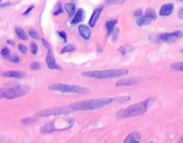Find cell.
<instances>
[{"label": "cell", "mask_w": 183, "mask_h": 143, "mask_svg": "<svg viewBox=\"0 0 183 143\" xmlns=\"http://www.w3.org/2000/svg\"><path fill=\"white\" fill-rule=\"evenodd\" d=\"M154 98H148L140 102L136 103L122 109L116 112V116L118 119H123L137 116L144 114L149 107L154 101Z\"/></svg>", "instance_id": "cell-1"}, {"label": "cell", "mask_w": 183, "mask_h": 143, "mask_svg": "<svg viewBox=\"0 0 183 143\" xmlns=\"http://www.w3.org/2000/svg\"><path fill=\"white\" fill-rule=\"evenodd\" d=\"M113 101L114 99L111 98L93 99L73 102L69 107L72 110L79 111L96 110L110 104Z\"/></svg>", "instance_id": "cell-2"}, {"label": "cell", "mask_w": 183, "mask_h": 143, "mask_svg": "<svg viewBox=\"0 0 183 143\" xmlns=\"http://www.w3.org/2000/svg\"><path fill=\"white\" fill-rule=\"evenodd\" d=\"M127 69H110L102 71H88L81 72V75L99 80H107L124 76L128 74Z\"/></svg>", "instance_id": "cell-3"}, {"label": "cell", "mask_w": 183, "mask_h": 143, "mask_svg": "<svg viewBox=\"0 0 183 143\" xmlns=\"http://www.w3.org/2000/svg\"><path fill=\"white\" fill-rule=\"evenodd\" d=\"M48 89L53 91H59L62 93H72L80 94H88L90 90L83 86L72 85V84L55 83L51 84L48 87Z\"/></svg>", "instance_id": "cell-4"}, {"label": "cell", "mask_w": 183, "mask_h": 143, "mask_svg": "<svg viewBox=\"0 0 183 143\" xmlns=\"http://www.w3.org/2000/svg\"><path fill=\"white\" fill-rule=\"evenodd\" d=\"M30 90V88L27 85H19L13 86L12 88L6 89L4 92V98L7 99L17 98L27 94Z\"/></svg>", "instance_id": "cell-5"}, {"label": "cell", "mask_w": 183, "mask_h": 143, "mask_svg": "<svg viewBox=\"0 0 183 143\" xmlns=\"http://www.w3.org/2000/svg\"><path fill=\"white\" fill-rule=\"evenodd\" d=\"M72 110L69 107H61L47 109L37 112L35 116L37 117H48L61 115H67L72 112Z\"/></svg>", "instance_id": "cell-6"}, {"label": "cell", "mask_w": 183, "mask_h": 143, "mask_svg": "<svg viewBox=\"0 0 183 143\" xmlns=\"http://www.w3.org/2000/svg\"><path fill=\"white\" fill-rule=\"evenodd\" d=\"M183 37L181 31H177L172 33H163L159 35V39L167 43H173Z\"/></svg>", "instance_id": "cell-7"}, {"label": "cell", "mask_w": 183, "mask_h": 143, "mask_svg": "<svg viewBox=\"0 0 183 143\" xmlns=\"http://www.w3.org/2000/svg\"><path fill=\"white\" fill-rule=\"evenodd\" d=\"M46 61L48 67L51 70H62V67L59 64L56 63L55 61V57L52 51H48L47 53Z\"/></svg>", "instance_id": "cell-8"}, {"label": "cell", "mask_w": 183, "mask_h": 143, "mask_svg": "<svg viewBox=\"0 0 183 143\" xmlns=\"http://www.w3.org/2000/svg\"><path fill=\"white\" fill-rule=\"evenodd\" d=\"M1 76L6 77L24 78L26 76L25 72L20 71H6L1 73Z\"/></svg>", "instance_id": "cell-9"}, {"label": "cell", "mask_w": 183, "mask_h": 143, "mask_svg": "<svg viewBox=\"0 0 183 143\" xmlns=\"http://www.w3.org/2000/svg\"><path fill=\"white\" fill-rule=\"evenodd\" d=\"M103 9H104V7L101 6L94 10L93 13L90 18V21H89V22H88L90 26L92 27H94L96 26V23L97 22L98 19H99L100 14L103 10Z\"/></svg>", "instance_id": "cell-10"}, {"label": "cell", "mask_w": 183, "mask_h": 143, "mask_svg": "<svg viewBox=\"0 0 183 143\" xmlns=\"http://www.w3.org/2000/svg\"><path fill=\"white\" fill-rule=\"evenodd\" d=\"M141 140L140 133L136 131L131 133L125 138L124 143H139Z\"/></svg>", "instance_id": "cell-11"}, {"label": "cell", "mask_w": 183, "mask_h": 143, "mask_svg": "<svg viewBox=\"0 0 183 143\" xmlns=\"http://www.w3.org/2000/svg\"><path fill=\"white\" fill-rule=\"evenodd\" d=\"M78 30L80 35L83 39L87 40L91 38L92 36L91 31L88 27L83 25H80L78 27Z\"/></svg>", "instance_id": "cell-12"}, {"label": "cell", "mask_w": 183, "mask_h": 143, "mask_svg": "<svg viewBox=\"0 0 183 143\" xmlns=\"http://www.w3.org/2000/svg\"><path fill=\"white\" fill-rule=\"evenodd\" d=\"M39 131L43 134H48L54 131H57V130L55 128L54 122H49L41 127Z\"/></svg>", "instance_id": "cell-13"}, {"label": "cell", "mask_w": 183, "mask_h": 143, "mask_svg": "<svg viewBox=\"0 0 183 143\" xmlns=\"http://www.w3.org/2000/svg\"><path fill=\"white\" fill-rule=\"evenodd\" d=\"M174 8L172 3L165 4L161 7L160 11V14L161 16H168L171 14Z\"/></svg>", "instance_id": "cell-14"}, {"label": "cell", "mask_w": 183, "mask_h": 143, "mask_svg": "<svg viewBox=\"0 0 183 143\" xmlns=\"http://www.w3.org/2000/svg\"><path fill=\"white\" fill-rule=\"evenodd\" d=\"M138 82L136 80L130 79V78H124L119 80L116 83L117 87H123V86H133L137 84Z\"/></svg>", "instance_id": "cell-15"}, {"label": "cell", "mask_w": 183, "mask_h": 143, "mask_svg": "<svg viewBox=\"0 0 183 143\" xmlns=\"http://www.w3.org/2000/svg\"><path fill=\"white\" fill-rule=\"evenodd\" d=\"M152 20H154V19L152 17L148 14H146L144 16L140 17L137 20L136 24L139 27H143L144 25L149 24Z\"/></svg>", "instance_id": "cell-16"}, {"label": "cell", "mask_w": 183, "mask_h": 143, "mask_svg": "<svg viewBox=\"0 0 183 143\" xmlns=\"http://www.w3.org/2000/svg\"><path fill=\"white\" fill-rule=\"evenodd\" d=\"M84 11L82 8H80L75 14L73 19L71 21V24L77 25L83 21Z\"/></svg>", "instance_id": "cell-17"}, {"label": "cell", "mask_w": 183, "mask_h": 143, "mask_svg": "<svg viewBox=\"0 0 183 143\" xmlns=\"http://www.w3.org/2000/svg\"><path fill=\"white\" fill-rule=\"evenodd\" d=\"M65 10L67 11V14H69V17H72L74 16V14H75V9H76V6L75 4H74L73 3H67L65 4Z\"/></svg>", "instance_id": "cell-18"}, {"label": "cell", "mask_w": 183, "mask_h": 143, "mask_svg": "<svg viewBox=\"0 0 183 143\" xmlns=\"http://www.w3.org/2000/svg\"><path fill=\"white\" fill-rule=\"evenodd\" d=\"M135 49V47H133V46L129 45H125L120 46L118 48V51L120 52V53L124 55L125 54L131 53L134 51Z\"/></svg>", "instance_id": "cell-19"}, {"label": "cell", "mask_w": 183, "mask_h": 143, "mask_svg": "<svg viewBox=\"0 0 183 143\" xmlns=\"http://www.w3.org/2000/svg\"><path fill=\"white\" fill-rule=\"evenodd\" d=\"M118 22L117 19H112L106 22V27L108 35H109L114 31V28Z\"/></svg>", "instance_id": "cell-20"}, {"label": "cell", "mask_w": 183, "mask_h": 143, "mask_svg": "<svg viewBox=\"0 0 183 143\" xmlns=\"http://www.w3.org/2000/svg\"><path fill=\"white\" fill-rule=\"evenodd\" d=\"M15 32L17 36L20 39L23 40H28V36L27 35L26 33H25V32L22 29H21L20 27H17L16 29H15Z\"/></svg>", "instance_id": "cell-21"}, {"label": "cell", "mask_w": 183, "mask_h": 143, "mask_svg": "<svg viewBox=\"0 0 183 143\" xmlns=\"http://www.w3.org/2000/svg\"><path fill=\"white\" fill-rule=\"evenodd\" d=\"M76 49V47L73 44H68L63 47V49L61 50V54H64L65 53H69L74 51Z\"/></svg>", "instance_id": "cell-22"}, {"label": "cell", "mask_w": 183, "mask_h": 143, "mask_svg": "<svg viewBox=\"0 0 183 143\" xmlns=\"http://www.w3.org/2000/svg\"><path fill=\"white\" fill-rule=\"evenodd\" d=\"M38 120V119L35 117H27L22 119L20 120V122L22 124L25 125H30L32 124L33 123L35 122Z\"/></svg>", "instance_id": "cell-23"}, {"label": "cell", "mask_w": 183, "mask_h": 143, "mask_svg": "<svg viewBox=\"0 0 183 143\" xmlns=\"http://www.w3.org/2000/svg\"><path fill=\"white\" fill-rule=\"evenodd\" d=\"M53 12V14H55V15L60 14L63 12L62 6V3L61 2H58L57 4H56Z\"/></svg>", "instance_id": "cell-24"}, {"label": "cell", "mask_w": 183, "mask_h": 143, "mask_svg": "<svg viewBox=\"0 0 183 143\" xmlns=\"http://www.w3.org/2000/svg\"><path fill=\"white\" fill-rule=\"evenodd\" d=\"M170 67H171L172 69L183 72V62H177L171 64L170 66Z\"/></svg>", "instance_id": "cell-25"}, {"label": "cell", "mask_w": 183, "mask_h": 143, "mask_svg": "<svg viewBox=\"0 0 183 143\" xmlns=\"http://www.w3.org/2000/svg\"><path fill=\"white\" fill-rule=\"evenodd\" d=\"M29 35H30V37H32L33 39L39 40L40 39V37L39 35V34L38 33L37 31H35L34 29H30L29 32Z\"/></svg>", "instance_id": "cell-26"}, {"label": "cell", "mask_w": 183, "mask_h": 143, "mask_svg": "<svg viewBox=\"0 0 183 143\" xmlns=\"http://www.w3.org/2000/svg\"><path fill=\"white\" fill-rule=\"evenodd\" d=\"M146 14H148L149 16L152 17L153 18L156 19L157 18V14L154 9L152 8H147L146 11Z\"/></svg>", "instance_id": "cell-27"}, {"label": "cell", "mask_w": 183, "mask_h": 143, "mask_svg": "<svg viewBox=\"0 0 183 143\" xmlns=\"http://www.w3.org/2000/svg\"><path fill=\"white\" fill-rule=\"evenodd\" d=\"M1 55L5 57V58H8L10 56V51L8 47H5L1 50Z\"/></svg>", "instance_id": "cell-28"}, {"label": "cell", "mask_w": 183, "mask_h": 143, "mask_svg": "<svg viewBox=\"0 0 183 143\" xmlns=\"http://www.w3.org/2000/svg\"><path fill=\"white\" fill-rule=\"evenodd\" d=\"M30 67L34 70H38L41 68V63L39 62H33L30 64Z\"/></svg>", "instance_id": "cell-29"}, {"label": "cell", "mask_w": 183, "mask_h": 143, "mask_svg": "<svg viewBox=\"0 0 183 143\" xmlns=\"http://www.w3.org/2000/svg\"><path fill=\"white\" fill-rule=\"evenodd\" d=\"M130 99L131 98L130 96H118V97H117V98H114V100H115L116 102H125V101H128L130 100Z\"/></svg>", "instance_id": "cell-30"}, {"label": "cell", "mask_w": 183, "mask_h": 143, "mask_svg": "<svg viewBox=\"0 0 183 143\" xmlns=\"http://www.w3.org/2000/svg\"><path fill=\"white\" fill-rule=\"evenodd\" d=\"M30 51L33 55H36L38 51V47L37 44L33 43L30 47Z\"/></svg>", "instance_id": "cell-31"}, {"label": "cell", "mask_w": 183, "mask_h": 143, "mask_svg": "<svg viewBox=\"0 0 183 143\" xmlns=\"http://www.w3.org/2000/svg\"><path fill=\"white\" fill-rule=\"evenodd\" d=\"M57 33H58V35L60 37V38L63 40L64 43H66L67 42V34H66L65 32L63 31H59Z\"/></svg>", "instance_id": "cell-32"}, {"label": "cell", "mask_w": 183, "mask_h": 143, "mask_svg": "<svg viewBox=\"0 0 183 143\" xmlns=\"http://www.w3.org/2000/svg\"><path fill=\"white\" fill-rule=\"evenodd\" d=\"M18 48L21 53L22 54H26L27 52V48L26 46L22 45V43H19L18 45Z\"/></svg>", "instance_id": "cell-33"}, {"label": "cell", "mask_w": 183, "mask_h": 143, "mask_svg": "<svg viewBox=\"0 0 183 143\" xmlns=\"http://www.w3.org/2000/svg\"><path fill=\"white\" fill-rule=\"evenodd\" d=\"M42 43L43 45L45 46L48 51H51V45L48 43V41H46L45 39H42Z\"/></svg>", "instance_id": "cell-34"}, {"label": "cell", "mask_w": 183, "mask_h": 143, "mask_svg": "<svg viewBox=\"0 0 183 143\" xmlns=\"http://www.w3.org/2000/svg\"><path fill=\"white\" fill-rule=\"evenodd\" d=\"M10 60L12 62L17 63H19V62H20V58L19 57L18 55H16L12 56V57L10 58Z\"/></svg>", "instance_id": "cell-35"}, {"label": "cell", "mask_w": 183, "mask_h": 143, "mask_svg": "<svg viewBox=\"0 0 183 143\" xmlns=\"http://www.w3.org/2000/svg\"><path fill=\"white\" fill-rule=\"evenodd\" d=\"M118 32H119V30L117 28H116L115 31L113 32V35H112V38H113V41H116L118 39Z\"/></svg>", "instance_id": "cell-36"}, {"label": "cell", "mask_w": 183, "mask_h": 143, "mask_svg": "<svg viewBox=\"0 0 183 143\" xmlns=\"http://www.w3.org/2000/svg\"><path fill=\"white\" fill-rule=\"evenodd\" d=\"M34 8H35V6H34V5H31V6H30L29 8L27 9V10L23 13V14H24V15H27V14H29V13H30L31 11Z\"/></svg>", "instance_id": "cell-37"}, {"label": "cell", "mask_w": 183, "mask_h": 143, "mask_svg": "<svg viewBox=\"0 0 183 143\" xmlns=\"http://www.w3.org/2000/svg\"><path fill=\"white\" fill-rule=\"evenodd\" d=\"M142 11L141 9H138L134 12V16L136 17L140 16L142 14Z\"/></svg>", "instance_id": "cell-38"}, {"label": "cell", "mask_w": 183, "mask_h": 143, "mask_svg": "<svg viewBox=\"0 0 183 143\" xmlns=\"http://www.w3.org/2000/svg\"><path fill=\"white\" fill-rule=\"evenodd\" d=\"M5 88H0V99L4 98Z\"/></svg>", "instance_id": "cell-39"}, {"label": "cell", "mask_w": 183, "mask_h": 143, "mask_svg": "<svg viewBox=\"0 0 183 143\" xmlns=\"http://www.w3.org/2000/svg\"><path fill=\"white\" fill-rule=\"evenodd\" d=\"M107 3L108 4H118V3H122L121 1H107Z\"/></svg>", "instance_id": "cell-40"}, {"label": "cell", "mask_w": 183, "mask_h": 143, "mask_svg": "<svg viewBox=\"0 0 183 143\" xmlns=\"http://www.w3.org/2000/svg\"><path fill=\"white\" fill-rule=\"evenodd\" d=\"M178 15L179 18H183V8L181 10H179V11H178Z\"/></svg>", "instance_id": "cell-41"}, {"label": "cell", "mask_w": 183, "mask_h": 143, "mask_svg": "<svg viewBox=\"0 0 183 143\" xmlns=\"http://www.w3.org/2000/svg\"><path fill=\"white\" fill-rule=\"evenodd\" d=\"M7 43H8V44L11 45V46H14L15 45V42L12 40H9L7 41Z\"/></svg>", "instance_id": "cell-42"}, {"label": "cell", "mask_w": 183, "mask_h": 143, "mask_svg": "<svg viewBox=\"0 0 183 143\" xmlns=\"http://www.w3.org/2000/svg\"><path fill=\"white\" fill-rule=\"evenodd\" d=\"M11 3L10 2H7V3H5L4 4H1L0 6H11Z\"/></svg>", "instance_id": "cell-43"}, {"label": "cell", "mask_w": 183, "mask_h": 143, "mask_svg": "<svg viewBox=\"0 0 183 143\" xmlns=\"http://www.w3.org/2000/svg\"><path fill=\"white\" fill-rule=\"evenodd\" d=\"M97 51H98V52H101L102 51V47H101V46L98 45Z\"/></svg>", "instance_id": "cell-44"}, {"label": "cell", "mask_w": 183, "mask_h": 143, "mask_svg": "<svg viewBox=\"0 0 183 143\" xmlns=\"http://www.w3.org/2000/svg\"><path fill=\"white\" fill-rule=\"evenodd\" d=\"M3 141H4V139L2 137H0V143H2Z\"/></svg>", "instance_id": "cell-45"}, {"label": "cell", "mask_w": 183, "mask_h": 143, "mask_svg": "<svg viewBox=\"0 0 183 143\" xmlns=\"http://www.w3.org/2000/svg\"><path fill=\"white\" fill-rule=\"evenodd\" d=\"M179 143H183V137H181V139H180Z\"/></svg>", "instance_id": "cell-46"}, {"label": "cell", "mask_w": 183, "mask_h": 143, "mask_svg": "<svg viewBox=\"0 0 183 143\" xmlns=\"http://www.w3.org/2000/svg\"><path fill=\"white\" fill-rule=\"evenodd\" d=\"M154 143V142H152V141H151V142H150V143Z\"/></svg>", "instance_id": "cell-47"}, {"label": "cell", "mask_w": 183, "mask_h": 143, "mask_svg": "<svg viewBox=\"0 0 183 143\" xmlns=\"http://www.w3.org/2000/svg\"><path fill=\"white\" fill-rule=\"evenodd\" d=\"M182 52H183V51H182Z\"/></svg>", "instance_id": "cell-48"}, {"label": "cell", "mask_w": 183, "mask_h": 143, "mask_svg": "<svg viewBox=\"0 0 183 143\" xmlns=\"http://www.w3.org/2000/svg\"><path fill=\"white\" fill-rule=\"evenodd\" d=\"M0 2H1V1H0Z\"/></svg>", "instance_id": "cell-49"}]
</instances>
